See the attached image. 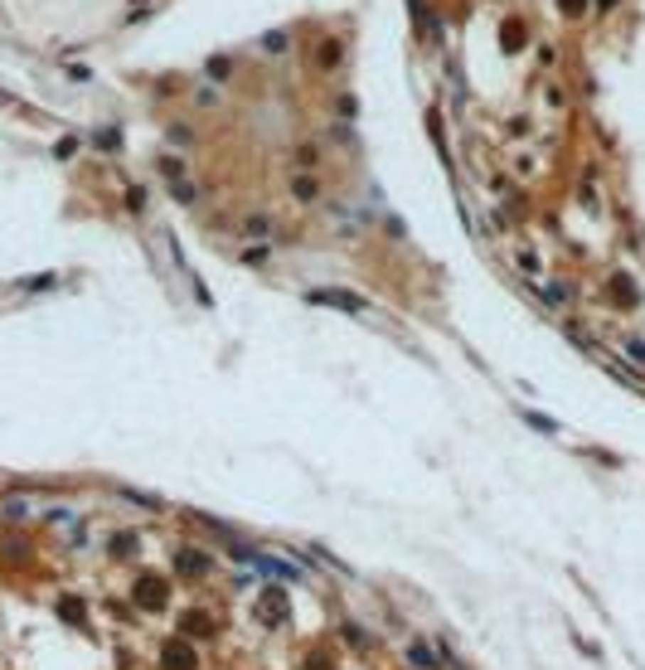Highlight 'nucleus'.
Here are the masks:
<instances>
[{
  "instance_id": "obj_16",
  "label": "nucleus",
  "mask_w": 645,
  "mask_h": 670,
  "mask_svg": "<svg viewBox=\"0 0 645 670\" xmlns=\"http://www.w3.org/2000/svg\"><path fill=\"white\" fill-rule=\"evenodd\" d=\"M132 544H136V535H117V539H112V549H117V554H127Z\"/></svg>"
},
{
  "instance_id": "obj_13",
  "label": "nucleus",
  "mask_w": 645,
  "mask_h": 670,
  "mask_svg": "<svg viewBox=\"0 0 645 670\" xmlns=\"http://www.w3.org/2000/svg\"><path fill=\"white\" fill-rule=\"evenodd\" d=\"M262 44H267V54H282V49H287V34H267Z\"/></svg>"
},
{
  "instance_id": "obj_1",
  "label": "nucleus",
  "mask_w": 645,
  "mask_h": 670,
  "mask_svg": "<svg viewBox=\"0 0 645 670\" xmlns=\"http://www.w3.org/2000/svg\"><path fill=\"white\" fill-rule=\"evenodd\" d=\"M287 612H292V607H287V592H282V588L257 592V622H262V627H282Z\"/></svg>"
},
{
  "instance_id": "obj_12",
  "label": "nucleus",
  "mask_w": 645,
  "mask_h": 670,
  "mask_svg": "<svg viewBox=\"0 0 645 670\" xmlns=\"http://www.w3.org/2000/svg\"><path fill=\"white\" fill-rule=\"evenodd\" d=\"M170 194H175V199H180V204H189V199H194V189H189L185 180H175V185H170Z\"/></svg>"
},
{
  "instance_id": "obj_8",
  "label": "nucleus",
  "mask_w": 645,
  "mask_h": 670,
  "mask_svg": "<svg viewBox=\"0 0 645 670\" xmlns=\"http://www.w3.org/2000/svg\"><path fill=\"white\" fill-rule=\"evenodd\" d=\"M407 666H417V670H437V656H432L427 646H407Z\"/></svg>"
},
{
  "instance_id": "obj_4",
  "label": "nucleus",
  "mask_w": 645,
  "mask_h": 670,
  "mask_svg": "<svg viewBox=\"0 0 645 670\" xmlns=\"http://www.w3.org/2000/svg\"><path fill=\"white\" fill-rule=\"evenodd\" d=\"M247 563H252L257 573H267V578H296V568H292V563L272 559V554H262V549H252V554H247Z\"/></svg>"
},
{
  "instance_id": "obj_6",
  "label": "nucleus",
  "mask_w": 645,
  "mask_h": 670,
  "mask_svg": "<svg viewBox=\"0 0 645 670\" xmlns=\"http://www.w3.org/2000/svg\"><path fill=\"white\" fill-rule=\"evenodd\" d=\"M136 602H146V607H161L165 602V583L156 578V573H146V578L136 583Z\"/></svg>"
},
{
  "instance_id": "obj_15",
  "label": "nucleus",
  "mask_w": 645,
  "mask_h": 670,
  "mask_svg": "<svg viewBox=\"0 0 645 670\" xmlns=\"http://www.w3.org/2000/svg\"><path fill=\"white\" fill-rule=\"evenodd\" d=\"M617 301H626V306H631V301H636V292H631V287H626V277H617Z\"/></svg>"
},
{
  "instance_id": "obj_17",
  "label": "nucleus",
  "mask_w": 645,
  "mask_h": 670,
  "mask_svg": "<svg viewBox=\"0 0 645 670\" xmlns=\"http://www.w3.org/2000/svg\"><path fill=\"white\" fill-rule=\"evenodd\" d=\"M505 44H510V49L519 44V20H510V25H505Z\"/></svg>"
},
{
  "instance_id": "obj_10",
  "label": "nucleus",
  "mask_w": 645,
  "mask_h": 670,
  "mask_svg": "<svg viewBox=\"0 0 645 670\" xmlns=\"http://www.w3.org/2000/svg\"><path fill=\"white\" fill-rule=\"evenodd\" d=\"M292 189H296V199H316V180H311V175H301Z\"/></svg>"
},
{
  "instance_id": "obj_19",
  "label": "nucleus",
  "mask_w": 645,
  "mask_h": 670,
  "mask_svg": "<svg viewBox=\"0 0 645 670\" xmlns=\"http://www.w3.org/2000/svg\"><path fill=\"white\" fill-rule=\"evenodd\" d=\"M631 355H636V360H641V365H645V345H641V340H636V345H631Z\"/></svg>"
},
{
  "instance_id": "obj_11",
  "label": "nucleus",
  "mask_w": 645,
  "mask_h": 670,
  "mask_svg": "<svg viewBox=\"0 0 645 670\" xmlns=\"http://www.w3.org/2000/svg\"><path fill=\"white\" fill-rule=\"evenodd\" d=\"M558 10H563V15H572V20H577V15L587 10V0H558Z\"/></svg>"
},
{
  "instance_id": "obj_9",
  "label": "nucleus",
  "mask_w": 645,
  "mask_h": 670,
  "mask_svg": "<svg viewBox=\"0 0 645 670\" xmlns=\"http://www.w3.org/2000/svg\"><path fill=\"white\" fill-rule=\"evenodd\" d=\"M54 282H58L54 272H44V277H25L20 287H29V292H44V287H54Z\"/></svg>"
},
{
  "instance_id": "obj_7",
  "label": "nucleus",
  "mask_w": 645,
  "mask_h": 670,
  "mask_svg": "<svg viewBox=\"0 0 645 670\" xmlns=\"http://www.w3.org/2000/svg\"><path fill=\"white\" fill-rule=\"evenodd\" d=\"M175 568L189 573V578H199V573H209V559H204L199 549H180V554H175Z\"/></svg>"
},
{
  "instance_id": "obj_3",
  "label": "nucleus",
  "mask_w": 645,
  "mask_h": 670,
  "mask_svg": "<svg viewBox=\"0 0 645 670\" xmlns=\"http://www.w3.org/2000/svg\"><path fill=\"white\" fill-rule=\"evenodd\" d=\"M161 666H165V670H194L199 661H194V651H189L185 642H165V651H161Z\"/></svg>"
},
{
  "instance_id": "obj_18",
  "label": "nucleus",
  "mask_w": 645,
  "mask_h": 670,
  "mask_svg": "<svg viewBox=\"0 0 645 670\" xmlns=\"http://www.w3.org/2000/svg\"><path fill=\"white\" fill-rule=\"evenodd\" d=\"M306 670H325V656L316 651V656H306Z\"/></svg>"
},
{
  "instance_id": "obj_2",
  "label": "nucleus",
  "mask_w": 645,
  "mask_h": 670,
  "mask_svg": "<svg viewBox=\"0 0 645 670\" xmlns=\"http://www.w3.org/2000/svg\"><path fill=\"white\" fill-rule=\"evenodd\" d=\"M311 301H316V306H335V311H350V316H359V311H364V296L345 292V287H316V292H311Z\"/></svg>"
},
{
  "instance_id": "obj_14",
  "label": "nucleus",
  "mask_w": 645,
  "mask_h": 670,
  "mask_svg": "<svg viewBox=\"0 0 645 670\" xmlns=\"http://www.w3.org/2000/svg\"><path fill=\"white\" fill-rule=\"evenodd\" d=\"M321 49H325V54H321L325 68H330V63H340V44H321Z\"/></svg>"
},
{
  "instance_id": "obj_5",
  "label": "nucleus",
  "mask_w": 645,
  "mask_h": 670,
  "mask_svg": "<svg viewBox=\"0 0 645 670\" xmlns=\"http://www.w3.org/2000/svg\"><path fill=\"white\" fill-rule=\"evenodd\" d=\"M180 632H185V637H214V617L199 612V607H189V612H180Z\"/></svg>"
},
{
  "instance_id": "obj_20",
  "label": "nucleus",
  "mask_w": 645,
  "mask_h": 670,
  "mask_svg": "<svg viewBox=\"0 0 645 670\" xmlns=\"http://www.w3.org/2000/svg\"><path fill=\"white\" fill-rule=\"evenodd\" d=\"M597 5H602V10H612V5H617V0H597Z\"/></svg>"
}]
</instances>
